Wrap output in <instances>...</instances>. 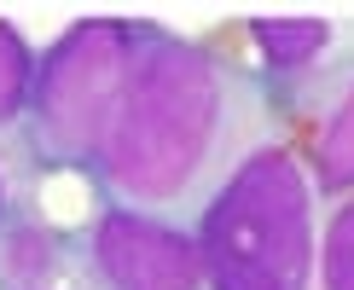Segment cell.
<instances>
[{
	"instance_id": "1",
	"label": "cell",
	"mask_w": 354,
	"mask_h": 290,
	"mask_svg": "<svg viewBox=\"0 0 354 290\" xmlns=\"http://www.w3.org/2000/svg\"><path fill=\"white\" fill-rule=\"evenodd\" d=\"M209 273L227 290H297L302 279V186L279 151L256 157L203 226Z\"/></svg>"
},
{
	"instance_id": "2",
	"label": "cell",
	"mask_w": 354,
	"mask_h": 290,
	"mask_svg": "<svg viewBox=\"0 0 354 290\" xmlns=\"http://www.w3.org/2000/svg\"><path fill=\"white\" fill-rule=\"evenodd\" d=\"M116 29L111 23H93V29H76L64 47L53 52V70H47V116L64 139H82V116L99 122L111 110V99H99V87L122 81V52H116Z\"/></svg>"
},
{
	"instance_id": "3",
	"label": "cell",
	"mask_w": 354,
	"mask_h": 290,
	"mask_svg": "<svg viewBox=\"0 0 354 290\" xmlns=\"http://www.w3.org/2000/svg\"><path fill=\"white\" fill-rule=\"evenodd\" d=\"M99 255H105L111 279L122 290H192L198 284V261H192L186 244L174 232H163V226L128 221V215L105 221Z\"/></svg>"
},
{
	"instance_id": "4",
	"label": "cell",
	"mask_w": 354,
	"mask_h": 290,
	"mask_svg": "<svg viewBox=\"0 0 354 290\" xmlns=\"http://www.w3.org/2000/svg\"><path fill=\"white\" fill-rule=\"evenodd\" d=\"M256 41L273 52V64H297L326 41V23H256Z\"/></svg>"
},
{
	"instance_id": "5",
	"label": "cell",
	"mask_w": 354,
	"mask_h": 290,
	"mask_svg": "<svg viewBox=\"0 0 354 290\" xmlns=\"http://www.w3.org/2000/svg\"><path fill=\"white\" fill-rule=\"evenodd\" d=\"M326 284H331V290H354V203L331 221V244H326Z\"/></svg>"
},
{
	"instance_id": "6",
	"label": "cell",
	"mask_w": 354,
	"mask_h": 290,
	"mask_svg": "<svg viewBox=\"0 0 354 290\" xmlns=\"http://www.w3.org/2000/svg\"><path fill=\"white\" fill-rule=\"evenodd\" d=\"M326 180H331V186L354 180V99H348L343 122L331 128V145H326Z\"/></svg>"
},
{
	"instance_id": "7",
	"label": "cell",
	"mask_w": 354,
	"mask_h": 290,
	"mask_svg": "<svg viewBox=\"0 0 354 290\" xmlns=\"http://www.w3.org/2000/svg\"><path fill=\"white\" fill-rule=\"evenodd\" d=\"M18 93H24V47H18V35L0 23V116H12Z\"/></svg>"
}]
</instances>
